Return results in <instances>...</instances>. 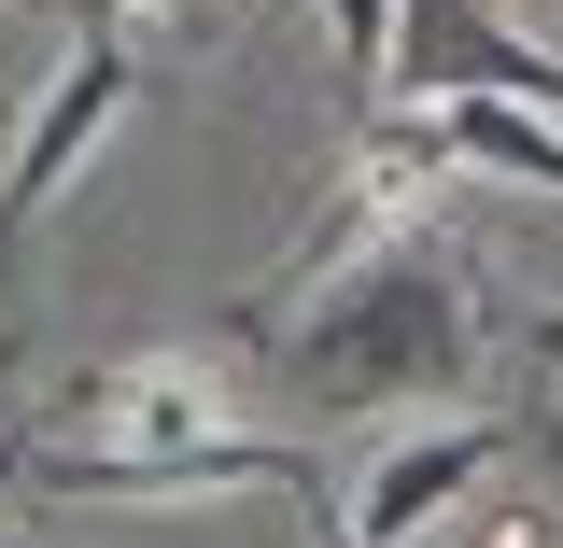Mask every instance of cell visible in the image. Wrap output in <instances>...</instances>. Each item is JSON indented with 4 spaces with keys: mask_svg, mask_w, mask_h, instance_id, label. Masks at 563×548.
Listing matches in <instances>:
<instances>
[{
    "mask_svg": "<svg viewBox=\"0 0 563 548\" xmlns=\"http://www.w3.org/2000/svg\"><path fill=\"white\" fill-rule=\"evenodd\" d=\"M29 492L57 506H184V492H324L296 436L225 422V380L198 351H113L70 394L29 409Z\"/></svg>",
    "mask_w": 563,
    "mask_h": 548,
    "instance_id": "obj_1",
    "label": "cell"
},
{
    "mask_svg": "<svg viewBox=\"0 0 563 548\" xmlns=\"http://www.w3.org/2000/svg\"><path fill=\"white\" fill-rule=\"evenodd\" d=\"M268 338L282 380L324 409H437L479 380V254L422 211L352 268H324V310H268Z\"/></svg>",
    "mask_w": 563,
    "mask_h": 548,
    "instance_id": "obj_2",
    "label": "cell"
},
{
    "mask_svg": "<svg viewBox=\"0 0 563 548\" xmlns=\"http://www.w3.org/2000/svg\"><path fill=\"white\" fill-rule=\"evenodd\" d=\"M380 99H521V113H563V57L521 29V14H493V0H395V70H380Z\"/></svg>",
    "mask_w": 563,
    "mask_h": 548,
    "instance_id": "obj_3",
    "label": "cell"
},
{
    "mask_svg": "<svg viewBox=\"0 0 563 548\" xmlns=\"http://www.w3.org/2000/svg\"><path fill=\"white\" fill-rule=\"evenodd\" d=\"M141 99V57H128V29L113 14H85V43L57 57V85L29 99V127H14V169H0V239H29L43 211L70 198V169L99 155V127Z\"/></svg>",
    "mask_w": 563,
    "mask_h": 548,
    "instance_id": "obj_4",
    "label": "cell"
},
{
    "mask_svg": "<svg viewBox=\"0 0 563 548\" xmlns=\"http://www.w3.org/2000/svg\"><path fill=\"white\" fill-rule=\"evenodd\" d=\"M507 450H521V422H493V409H479V422H422V436H395V450L366 465V492H352V535H366V548L437 535V521H451Z\"/></svg>",
    "mask_w": 563,
    "mask_h": 548,
    "instance_id": "obj_5",
    "label": "cell"
},
{
    "mask_svg": "<svg viewBox=\"0 0 563 548\" xmlns=\"http://www.w3.org/2000/svg\"><path fill=\"white\" fill-rule=\"evenodd\" d=\"M437 127H451V169L550 183V198H563V113H521V99H437Z\"/></svg>",
    "mask_w": 563,
    "mask_h": 548,
    "instance_id": "obj_6",
    "label": "cell"
},
{
    "mask_svg": "<svg viewBox=\"0 0 563 548\" xmlns=\"http://www.w3.org/2000/svg\"><path fill=\"white\" fill-rule=\"evenodd\" d=\"M339 14V70H352V113H380V70H395V0H324Z\"/></svg>",
    "mask_w": 563,
    "mask_h": 548,
    "instance_id": "obj_7",
    "label": "cell"
},
{
    "mask_svg": "<svg viewBox=\"0 0 563 548\" xmlns=\"http://www.w3.org/2000/svg\"><path fill=\"white\" fill-rule=\"evenodd\" d=\"M310 548H366V535H352V506H324V492H310Z\"/></svg>",
    "mask_w": 563,
    "mask_h": 548,
    "instance_id": "obj_8",
    "label": "cell"
},
{
    "mask_svg": "<svg viewBox=\"0 0 563 548\" xmlns=\"http://www.w3.org/2000/svg\"><path fill=\"white\" fill-rule=\"evenodd\" d=\"M521 351H536V380H563V310H536V338H521Z\"/></svg>",
    "mask_w": 563,
    "mask_h": 548,
    "instance_id": "obj_9",
    "label": "cell"
},
{
    "mask_svg": "<svg viewBox=\"0 0 563 548\" xmlns=\"http://www.w3.org/2000/svg\"><path fill=\"white\" fill-rule=\"evenodd\" d=\"M113 14H211V0H113Z\"/></svg>",
    "mask_w": 563,
    "mask_h": 548,
    "instance_id": "obj_10",
    "label": "cell"
}]
</instances>
